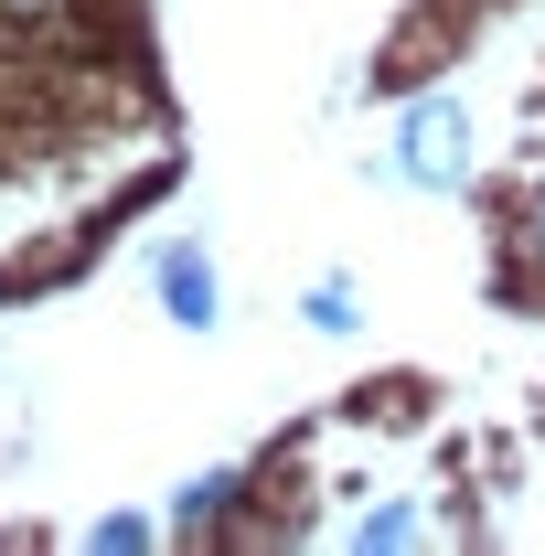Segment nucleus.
Segmentation results:
<instances>
[{
    "label": "nucleus",
    "instance_id": "1",
    "mask_svg": "<svg viewBox=\"0 0 545 556\" xmlns=\"http://www.w3.org/2000/svg\"><path fill=\"white\" fill-rule=\"evenodd\" d=\"M396 161H407L428 193H449V182L471 172V129H460V108H439V97H428V108H407V129H396Z\"/></svg>",
    "mask_w": 545,
    "mask_h": 556
},
{
    "label": "nucleus",
    "instance_id": "3",
    "mask_svg": "<svg viewBox=\"0 0 545 556\" xmlns=\"http://www.w3.org/2000/svg\"><path fill=\"white\" fill-rule=\"evenodd\" d=\"M514 257H524V289H545V193L524 204V225H514Z\"/></svg>",
    "mask_w": 545,
    "mask_h": 556
},
{
    "label": "nucleus",
    "instance_id": "2",
    "mask_svg": "<svg viewBox=\"0 0 545 556\" xmlns=\"http://www.w3.org/2000/svg\"><path fill=\"white\" fill-rule=\"evenodd\" d=\"M161 300H172V321H214V268L193 257V247L161 257Z\"/></svg>",
    "mask_w": 545,
    "mask_h": 556
}]
</instances>
